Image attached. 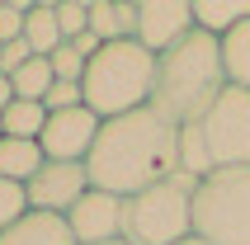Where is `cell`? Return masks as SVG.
Returning a JSON list of instances; mask_svg holds the SVG:
<instances>
[{
  "label": "cell",
  "instance_id": "obj_24",
  "mask_svg": "<svg viewBox=\"0 0 250 245\" xmlns=\"http://www.w3.org/2000/svg\"><path fill=\"white\" fill-rule=\"evenodd\" d=\"M24 61H33V47H28L24 38H19V42H5V47H0V76H14V71L24 66Z\"/></svg>",
  "mask_w": 250,
  "mask_h": 245
},
{
  "label": "cell",
  "instance_id": "obj_7",
  "mask_svg": "<svg viewBox=\"0 0 250 245\" xmlns=\"http://www.w3.org/2000/svg\"><path fill=\"white\" fill-rule=\"evenodd\" d=\"M85 193H90V170L76 165V161H47L38 175L24 184L28 207H33V212H57V217H66Z\"/></svg>",
  "mask_w": 250,
  "mask_h": 245
},
{
  "label": "cell",
  "instance_id": "obj_21",
  "mask_svg": "<svg viewBox=\"0 0 250 245\" xmlns=\"http://www.w3.org/2000/svg\"><path fill=\"white\" fill-rule=\"evenodd\" d=\"M28 212V198H24V184H10V179H0V236L10 231L14 222Z\"/></svg>",
  "mask_w": 250,
  "mask_h": 245
},
{
  "label": "cell",
  "instance_id": "obj_11",
  "mask_svg": "<svg viewBox=\"0 0 250 245\" xmlns=\"http://www.w3.org/2000/svg\"><path fill=\"white\" fill-rule=\"evenodd\" d=\"M0 245H76V236H71L66 217H57V212H33V207H28L24 217L0 236Z\"/></svg>",
  "mask_w": 250,
  "mask_h": 245
},
{
  "label": "cell",
  "instance_id": "obj_19",
  "mask_svg": "<svg viewBox=\"0 0 250 245\" xmlns=\"http://www.w3.org/2000/svg\"><path fill=\"white\" fill-rule=\"evenodd\" d=\"M52 14H57V28H62L66 42L90 33V0H52Z\"/></svg>",
  "mask_w": 250,
  "mask_h": 245
},
{
  "label": "cell",
  "instance_id": "obj_27",
  "mask_svg": "<svg viewBox=\"0 0 250 245\" xmlns=\"http://www.w3.org/2000/svg\"><path fill=\"white\" fill-rule=\"evenodd\" d=\"M109 245H127V241H109Z\"/></svg>",
  "mask_w": 250,
  "mask_h": 245
},
{
  "label": "cell",
  "instance_id": "obj_4",
  "mask_svg": "<svg viewBox=\"0 0 250 245\" xmlns=\"http://www.w3.org/2000/svg\"><path fill=\"white\" fill-rule=\"evenodd\" d=\"M194 175H170L123 203V241L127 245H180L194 236Z\"/></svg>",
  "mask_w": 250,
  "mask_h": 245
},
{
  "label": "cell",
  "instance_id": "obj_1",
  "mask_svg": "<svg viewBox=\"0 0 250 245\" xmlns=\"http://www.w3.org/2000/svg\"><path fill=\"white\" fill-rule=\"evenodd\" d=\"M180 132L184 127L175 118H166L156 104L132 109L123 118H109L95 137L90 161H85L90 189L132 198L161 179L180 175Z\"/></svg>",
  "mask_w": 250,
  "mask_h": 245
},
{
  "label": "cell",
  "instance_id": "obj_10",
  "mask_svg": "<svg viewBox=\"0 0 250 245\" xmlns=\"http://www.w3.org/2000/svg\"><path fill=\"white\" fill-rule=\"evenodd\" d=\"M123 203L118 193H104V189H90L81 203L66 212V226L76 236V245H109V241H123Z\"/></svg>",
  "mask_w": 250,
  "mask_h": 245
},
{
  "label": "cell",
  "instance_id": "obj_23",
  "mask_svg": "<svg viewBox=\"0 0 250 245\" xmlns=\"http://www.w3.org/2000/svg\"><path fill=\"white\" fill-rule=\"evenodd\" d=\"M85 104V90L76 81H52V90H47V99H42V109L47 113H62V109H81Z\"/></svg>",
  "mask_w": 250,
  "mask_h": 245
},
{
  "label": "cell",
  "instance_id": "obj_3",
  "mask_svg": "<svg viewBox=\"0 0 250 245\" xmlns=\"http://www.w3.org/2000/svg\"><path fill=\"white\" fill-rule=\"evenodd\" d=\"M85 109L99 118H123L132 109H146L156 95V52H146L137 38L104 42L85 66Z\"/></svg>",
  "mask_w": 250,
  "mask_h": 245
},
{
  "label": "cell",
  "instance_id": "obj_20",
  "mask_svg": "<svg viewBox=\"0 0 250 245\" xmlns=\"http://www.w3.org/2000/svg\"><path fill=\"white\" fill-rule=\"evenodd\" d=\"M47 61H52L57 81H76V85L85 81V66H90V57H85L81 47H76V42H62V47H57V52L47 57Z\"/></svg>",
  "mask_w": 250,
  "mask_h": 245
},
{
  "label": "cell",
  "instance_id": "obj_16",
  "mask_svg": "<svg viewBox=\"0 0 250 245\" xmlns=\"http://www.w3.org/2000/svg\"><path fill=\"white\" fill-rule=\"evenodd\" d=\"M222 42V71H227V85H236V90H250V19L236 24Z\"/></svg>",
  "mask_w": 250,
  "mask_h": 245
},
{
  "label": "cell",
  "instance_id": "obj_14",
  "mask_svg": "<svg viewBox=\"0 0 250 245\" xmlns=\"http://www.w3.org/2000/svg\"><path fill=\"white\" fill-rule=\"evenodd\" d=\"M246 19H250V0H194V28H203L212 38H227Z\"/></svg>",
  "mask_w": 250,
  "mask_h": 245
},
{
  "label": "cell",
  "instance_id": "obj_28",
  "mask_svg": "<svg viewBox=\"0 0 250 245\" xmlns=\"http://www.w3.org/2000/svg\"><path fill=\"white\" fill-rule=\"evenodd\" d=\"M0 137H5V132H0Z\"/></svg>",
  "mask_w": 250,
  "mask_h": 245
},
{
  "label": "cell",
  "instance_id": "obj_13",
  "mask_svg": "<svg viewBox=\"0 0 250 245\" xmlns=\"http://www.w3.org/2000/svg\"><path fill=\"white\" fill-rule=\"evenodd\" d=\"M47 156H42L38 142H19V137H0V179H10V184H28V179L38 175Z\"/></svg>",
  "mask_w": 250,
  "mask_h": 245
},
{
  "label": "cell",
  "instance_id": "obj_15",
  "mask_svg": "<svg viewBox=\"0 0 250 245\" xmlns=\"http://www.w3.org/2000/svg\"><path fill=\"white\" fill-rule=\"evenodd\" d=\"M24 42L33 47V57H52L62 47V28H57V14H52V0L42 5H28V19H24Z\"/></svg>",
  "mask_w": 250,
  "mask_h": 245
},
{
  "label": "cell",
  "instance_id": "obj_17",
  "mask_svg": "<svg viewBox=\"0 0 250 245\" xmlns=\"http://www.w3.org/2000/svg\"><path fill=\"white\" fill-rule=\"evenodd\" d=\"M42 127H47V109L33 104V99H14L10 109L0 113V132H5V137H19V142H38Z\"/></svg>",
  "mask_w": 250,
  "mask_h": 245
},
{
  "label": "cell",
  "instance_id": "obj_26",
  "mask_svg": "<svg viewBox=\"0 0 250 245\" xmlns=\"http://www.w3.org/2000/svg\"><path fill=\"white\" fill-rule=\"evenodd\" d=\"M180 245H208V241H203V236H189V241H180Z\"/></svg>",
  "mask_w": 250,
  "mask_h": 245
},
{
  "label": "cell",
  "instance_id": "obj_8",
  "mask_svg": "<svg viewBox=\"0 0 250 245\" xmlns=\"http://www.w3.org/2000/svg\"><path fill=\"white\" fill-rule=\"evenodd\" d=\"M99 127H104V118L90 113L85 104H81V109L47 113V127H42L38 146H42L47 161H76V165H85V161H90V151H95Z\"/></svg>",
  "mask_w": 250,
  "mask_h": 245
},
{
  "label": "cell",
  "instance_id": "obj_6",
  "mask_svg": "<svg viewBox=\"0 0 250 245\" xmlns=\"http://www.w3.org/2000/svg\"><path fill=\"white\" fill-rule=\"evenodd\" d=\"M203 146H208L212 170H241L250 165V90L227 85L212 99V109L198 118Z\"/></svg>",
  "mask_w": 250,
  "mask_h": 245
},
{
  "label": "cell",
  "instance_id": "obj_22",
  "mask_svg": "<svg viewBox=\"0 0 250 245\" xmlns=\"http://www.w3.org/2000/svg\"><path fill=\"white\" fill-rule=\"evenodd\" d=\"M24 19H28V0H5L0 5V47L24 38Z\"/></svg>",
  "mask_w": 250,
  "mask_h": 245
},
{
  "label": "cell",
  "instance_id": "obj_18",
  "mask_svg": "<svg viewBox=\"0 0 250 245\" xmlns=\"http://www.w3.org/2000/svg\"><path fill=\"white\" fill-rule=\"evenodd\" d=\"M52 81H57V71H52V61H47V57H33V61H24V66L10 76L14 99H33V104H42V99H47Z\"/></svg>",
  "mask_w": 250,
  "mask_h": 245
},
{
  "label": "cell",
  "instance_id": "obj_2",
  "mask_svg": "<svg viewBox=\"0 0 250 245\" xmlns=\"http://www.w3.org/2000/svg\"><path fill=\"white\" fill-rule=\"evenodd\" d=\"M227 90V71H222V42L194 28L184 42H175L170 52L156 57V95L151 104L166 118L198 122L203 113L212 109V99Z\"/></svg>",
  "mask_w": 250,
  "mask_h": 245
},
{
  "label": "cell",
  "instance_id": "obj_5",
  "mask_svg": "<svg viewBox=\"0 0 250 245\" xmlns=\"http://www.w3.org/2000/svg\"><path fill=\"white\" fill-rule=\"evenodd\" d=\"M194 236L208 245H250V165L212 170L194 189Z\"/></svg>",
  "mask_w": 250,
  "mask_h": 245
},
{
  "label": "cell",
  "instance_id": "obj_25",
  "mask_svg": "<svg viewBox=\"0 0 250 245\" xmlns=\"http://www.w3.org/2000/svg\"><path fill=\"white\" fill-rule=\"evenodd\" d=\"M14 104V85H10V76H0V113Z\"/></svg>",
  "mask_w": 250,
  "mask_h": 245
},
{
  "label": "cell",
  "instance_id": "obj_12",
  "mask_svg": "<svg viewBox=\"0 0 250 245\" xmlns=\"http://www.w3.org/2000/svg\"><path fill=\"white\" fill-rule=\"evenodd\" d=\"M90 33L99 42H123L137 33V0H90Z\"/></svg>",
  "mask_w": 250,
  "mask_h": 245
},
{
  "label": "cell",
  "instance_id": "obj_9",
  "mask_svg": "<svg viewBox=\"0 0 250 245\" xmlns=\"http://www.w3.org/2000/svg\"><path fill=\"white\" fill-rule=\"evenodd\" d=\"M194 33V0H137V33L146 52H170Z\"/></svg>",
  "mask_w": 250,
  "mask_h": 245
}]
</instances>
